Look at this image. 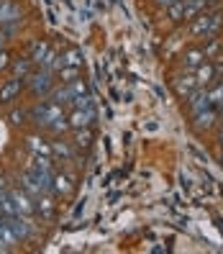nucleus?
Segmentation results:
<instances>
[{
  "mask_svg": "<svg viewBox=\"0 0 223 254\" xmlns=\"http://www.w3.org/2000/svg\"><path fill=\"white\" fill-rule=\"evenodd\" d=\"M31 121L39 126V128H49L59 116H64V108L59 106V103H54V100H41V103H36V106L31 108Z\"/></svg>",
  "mask_w": 223,
  "mask_h": 254,
  "instance_id": "obj_1",
  "label": "nucleus"
},
{
  "mask_svg": "<svg viewBox=\"0 0 223 254\" xmlns=\"http://www.w3.org/2000/svg\"><path fill=\"white\" fill-rule=\"evenodd\" d=\"M223 23V13H211V10H205L200 13L198 18H192V26H190V34L192 36H216L218 34V28Z\"/></svg>",
  "mask_w": 223,
  "mask_h": 254,
  "instance_id": "obj_2",
  "label": "nucleus"
},
{
  "mask_svg": "<svg viewBox=\"0 0 223 254\" xmlns=\"http://www.w3.org/2000/svg\"><path fill=\"white\" fill-rule=\"evenodd\" d=\"M26 85H28V90H31L36 98L49 95V93H52V87H54V72L39 67L36 72H31V74L26 77Z\"/></svg>",
  "mask_w": 223,
  "mask_h": 254,
  "instance_id": "obj_3",
  "label": "nucleus"
},
{
  "mask_svg": "<svg viewBox=\"0 0 223 254\" xmlns=\"http://www.w3.org/2000/svg\"><path fill=\"white\" fill-rule=\"evenodd\" d=\"M185 103H187V111H190V116H198L200 111H205V108H211V98H208V87H195L187 98H185Z\"/></svg>",
  "mask_w": 223,
  "mask_h": 254,
  "instance_id": "obj_4",
  "label": "nucleus"
},
{
  "mask_svg": "<svg viewBox=\"0 0 223 254\" xmlns=\"http://www.w3.org/2000/svg\"><path fill=\"white\" fill-rule=\"evenodd\" d=\"M67 121H69V128H87V126H93L98 121V111L90 108V111H85V108H74L69 116H67Z\"/></svg>",
  "mask_w": 223,
  "mask_h": 254,
  "instance_id": "obj_5",
  "label": "nucleus"
},
{
  "mask_svg": "<svg viewBox=\"0 0 223 254\" xmlns=\"http://www.w3.org/2000/svg\"><path fill=\"white\" fill-rule=\"evenodd\" d=\"M23 10L16 0H0V26H10V23H21Z\"/></svg>",
  "mask_w": 223,
  "mask_h": 254,
  "instance_id": "obj_6",
  "label": "nucleus"
},
{
  "mask_svg": "<svg viewBox=\"0 0 223 254\" xmlns=\"http://www.w3.org/2000/svg\"><path fill=\"white\" fill-rule=\"evenodd\" d=\"M23 87H26V80H23V77H10V80H5L3 85H0V103H13V100L21 95Z\"/></svg>",
  "mask_w": 223,
  "mask_h": 254,
  "instance_id": "obj_7",
  "label": "nucleus"
},
{
  "mask_svg": "<svg viewBox=\"0 0 223 254\" xmlns=\"http://www.w3.org/2000/svg\"><path fill=\"white\" fill-rule=\"evenodd\" d=\"M218 124V111L211 106V108H205V111H200L198 116H192V128H195L198 133H203V131H208V128H213Z\"/></svg>",
  "mask_w": 223,
  "mask_h": 254,
  "instance_id": "obj_8",
  "label": "nucleus"
},
{
  "mask_svg": "<svg viewBox=\"0 0 223 254\" xmlns=\"http://www.w3.org/2000/svg\"><path fill=\"white\" fill-rule=\"evenodd\" d=\"M10 198H13V203H16V208H18V213L21 216H34L36 213V203L31 200V195H28L26 190H10Z\"/></svg>",
  "mask_w": 223,
  "mask_h": 254,
  "instance_id": "obj_9",
  "label": "nucleus"
},
{
  "mask_svg": "<svg viewBox=\"0 0 223 254\" xmlns=\"http://www.w3.org/2000/svg\"><path fill=\"white\" fill-rule=\"evenodd\" d=\"M195 80H198V87H208L216 82V67L213 62H203L195 67Z\"/></svg>",
  "mask_w": 223,
  "mask_h": 254,
  "instance_id": "obj_10",
  "label": "nucleus"
},
{
  "mask_svg": "<svg viewBox=\"0 0 223 254\" xmlns=\"http://www.w3.org/2000/svg\"><path fill=\"white\" fill-rule=\"evenodd\" d=\"M208 5H211V0H182V13H185V21L198 18L200 13H205V10H208Z\"/></svg>",
  "mask_w": 223,
  "mask_h": 254,
  "instance_id": "obj_11",
  "label": "nucleus"
},
{
  "mask_svg": "<svg viewBox=\"0 0 223 254\" xmlns=\"http://www.w3.org/2000/svg\"><path fill=\"white\" fill-rule=\"evenodd\" d=\"M195 87H198L195 74H180V77H174V93L180 98H187Z\"/></svg>",
  "mask_w": 223,
  "mask_h": 254,
  "instance_id": "obj_12",
  "label": "nucleus"
},
{
  "mask_svg": "<svg viewBox=\"0 0 223 254\" xmlns=\"http://www.w3.org/2000/svg\"><path fill=\"white\" fill-rule=\"evenodd\" d=\"M49 100L59 103L62 108H64V106H72V100H74V95H72V87H69L67 82H62V87H52Z\"/></svg>",
  "mask_w": 223,
  "mask_h": 254,
  "instance_id": "obj_13",
  "label": "nucleus"
},
{
  "mask_svg": "<svg viewBox=\"0 0 223 254\" xmlns=\"http://www.w3.org/2000/svg\"><path fill=\"white\" fill-rule=\"evenodd\" d=\"M72 180L64 175V172H54V177H52V192H56V195H69L72 192Z\"/></svg>",
  "mask_w": 223,
  "mask_h": 254,
  "instance_id": "obj_14",
  "label": "nucleus"
},
{
  "mask_svg": "<svg viewBox=\"0 0 223 254\" xmlns=\"http://www.w3.org/2000/svg\"><path fill=\"white\" fill-rule=\"evenodd\" d=\"M36 213H41V218H54V203L49 198V192H41V195L36 198Z\"/></svg>",
  "mask_w": 223,
  "mask_h": 254,
  "instance_id": "obj_15",
  "label": "nucleus"
},
{
  "mask_svg": "<svg viewBox=\"0 0 223 254\" xmlns=\"http://www.w3.org/2000/svg\"><path fill=\"white\" fill-rule=\"evenodd\" d=\"M26 146L31 149L36 157H49V154H52V144H47V141L39 139V136H28V139H26Z\"/></svg>",
  "mask_w": 223,
  "mask_h": 254,
  "instance_id": "obj_16",
  "label": "nucleus"
},
{
  "mask_svg": "<svg viewBox=\"0 0 223 254\" xmlns=\"http://www.w3.org/2000/svg\"><path fill=\"white\" fill-rule=\"evenodd\" d=\"M47 52H49V44L44 41V39H39V41H34V44H31V54H28V59L34 62V67H39V64H41V59L47 57Z\"/></svg>",
  "mask_w": 223,
  "mask_h": 254,
  "instance_id": "obj_17",
  "label": "nucleus"
},
{
  "mask_svg": "<svg viewBox=\"0 0 223 254\" xmlns=\"http://www.w3.org/2000/svg\"><path fill=\"white\" fill-rule=\"evenodd\" d=\"M205 62V54H203V49H187L185 54H182V64L187 67V69H195L198 64H203Z\"/></svg>",
  "mask_w": 223,
  "mask_h": 254,
  "instance_id": "obj_18",
  "label": "nucleus"
},
{
  "mask_svg": "<svg viewBox=\"0 0 223 254\" xmlns=\"http://www.w3.org/2000/svg\"><path fill=\"white\" fill-rule=\"evenodd\" d=\"M72 144L77 146V149H90V146H93V133H90V126L74 131V141H72Z\"/></svg>",
  "mask_w": 223,
  "mask_h": 254,
  "instance_id": "obj_19",
  "label": "nucleus"
},
{
  "mask_svg": "<svg viewBox=\"0 0 223 254\" xmlns=\"http://www.w3.org/2000/svg\"><path fill=\"white\" fill-rule=\"evenodd\" d=\"M52 154L62 157L64 162H72V157H74V149L69 146V141H54V144H52Z\"/></svg>",
  "mask_w": 223,
  "mask_h": 254,
  "instance_id": "obj_20",
  "label": "nucleus"
},
{
  "mask_svg": "<svg viewBox=\"0 0 223 254\" xmlns=\"http://www.w3.org/2000/svg\"><path fill=\"white\" fill-rule=\"evenodd\" d=\"M21 188L28 192V195H36V198L41 195V190H39V185H36V180H34V175L28 172V170L21 172Z\"/></svg>",
  "mask_w": 223,
  "mask_h": 254,
  "instance_id": "obj_21",
  "label": "nucleus"
},
{
  "mask_svg": "<svg viewBox=\"0 0 223 254\" xmlns=\"http://www.w3.org/2000/svg\"><path fill=\"white\" fill-rule=\"evenodd\" d=\"M31 67H34V62L31 59H18V62H13V72H16V77H28V74H31Z\"/></svg>",
  "mask_w": 223,
  "mask_h": 254,
  "instance_id": "obj_22",
  "label": "nucleus"
},
{
  "mask_svg": "<svg viewBox=\"0 0 223 254\" xmlns=\"http://www.w3.org/2000/svg\"><path fill=\"white\" fill-rule=\"evenodd\" d=\"M218 52H221V39L208 36V39H205V49H203L205 59H216V57H218Z\"/></svg>",
  "mask_w": 223,
  "mask_h": 254,
  "instance_id": "obj_23",
  "label": "nucleus"
},
{
  "mask_svg": "<svg viewBox=\"0 0 223 254\" xmlns=\"http://www.w3.org/2000/svg\"><path fill=\"white\" fill-rule=\"evenodd\" d=\"M208 98H211V106H221L223 103V82H213V85H208Z\"/></svg>",
  "mask_w": 223,
  "mask_h": 254,
  "instance_id": "obj_24",
  "label": "nucleus"
},
{
  "mask_svg": "<svg viewBox=\"0 0 223 254\" xmlns=\"http://www.w3.org/2000/svg\"><path fill=\"white\" fill-rule=\"evenodd\" d=\"M82 52L80 49H69L67 54H64V64H69V67H82Z\"/></svg>",
  "mask_w": 223,
  "mask_h": 254,
  "instance_id": "obj_25",
  "label": "nucleus"
},
{
  "mask_svg": "<svg viewBox=\"0 0 223 254\" xmlns=\"http://www.w3.org/2000/svg\"><path fill=\"white\" fill-rule=\"evenodd\" d=\"M77 72H80V67H69V64H64L62 69H59V80L69 85L72 80H77Z\"/></svg>",
  "mask_w": 223,
  "mask_h": 254,
  "instance_id": "obj_26",
  "label": "nucleus"
},
{
  "mask_svg": "<svg viewBox=\"0 0 223 254\" xmlns=\"http://www.w3.org/2000/svg\"><path fill=\"white\" fill-rule=\"evenodd\" d=\"M167 10H169V21H172V23H182V21H185V13H182V0H180V3H174V5H169Z\"/></svg>",
  "mask_w": 223,
  "mask_h": 254,
  "instance_id": "obj_27",
  "label": "nucleus"
},
{
  "mask_svg": "<svg viewBox=\"0 0 223 254\" xmlns=\"http://www.w3.org/2000/svg\"><path fill=\"white\" fill-rule=\"evenodd\" d=\"M67 128H69V121H67V116H59L56 121H54V124L49 126V131H54V133H64Z\"/></svg>",
  "mask_w": 223,
  "mask_h": 254,
  "instance_id": "obj_28",
  "label": "nucleus"
},
{
  "mask_svg": "<svg viewBox=\"0 0 223 254\" xmlns=\"http://www.w3.org/2000/svg\"><path fill=\"white\" fill-rule=\"evenodd\" d=\"M8 121H10L13 126H23V124H26V111H21V108H16V111H10V116H8Z\"/></svg>",
  "mask_w": 223,
  "mask_h": 254,
  "instance_id": "obj_29",
  "label": "nucleus"
},
{
  "mask_svg": "<svg viewBox=\"0 0 223 254\" xmlns=\"http://www.w3.org/2000/svg\"><path fill=\"white\" fill-rule=\"evenodd\" d=\"M187 152H190L192 157L198 159V164H208V154H203V152H200L198 146H192V144H190V146H187Z\"/></svg>",
  "mask_w": 223,
  "mask_h": 254,
  "instance_id": "obj_30",
  "label": "nucleus"
},
{
  "mask_svg": "<svg viewBox=\"0 0 223 254\" xmlns=\"http://www.w3.org/2000/svg\"><path fill=\"white\" fill-rule=\"evenodd\" d=\"M10 67V54L3 49V52H0V72H3V69H8Z\"/></svg>",
  "mask_w": 223,
  "mask_h": 254,
  "instance_id": "obj_31",
  "label": "nucleus"
},
{
  "mask_svg": "<svg viewBox=\"0 0 223 254\" xmlns=\"http://www.w3.org/2000/svg\"><path fill=\"white\" fill-rule=\"evenodd\" d=\"M180 185H182V190H190L192 188V177L187 172H180Z\"/></svg>",
  "mask_w": 223,
  "mask_h": 254,
  "instance_id": "obj_32",
  "label": "nucleus"
},
{
  "mask_svg": "<svg viewBox=\"0 0 223 254\" xmlns=\"http://www.w3.org/2000/svg\"><path fill=\"white\" fill-rule=\"evenodd\" d=\"M82 211H85V198L77 203V208H74V213H72V218H80L82 216Z\"/></svg>",
  "mask_w": 223,
  "mask_h": 254,
  "instance_id": "obj_33",
  "label": "nucleus"
},
{
  "mask_svg": "<svg viewBox=\"0 0 223 254\" xmlns=\"http://www.w3.org/2000/svg\"><path fill=\"white\" fill-rule=\"evenodd\" d=\"M213 67H216V80H218V82H223V62H216Z\"/></svg>",
  "mask_w": 223,
  "mask_h": 254,
  "instance_id": "obj_34",
  "label": "nucleus"
},
{
  "mask_svg": "<svg viewBox=\"0 0 223 254\" xmlns=\"http://www.w3.org/2000/svg\"><path fill=\"white\" fill-rule=\"evenodd\" d=\"M174 3H180V0H157L159 8H169V5H174Z\"/></svg>",
  "mask_w": 223,
  "mask_h": 254,
  "instance_id": "obj_35",
  "label": "nucleus"
},
{
  "mask_svg": "<svg viewBox=\"0 0 223 254\" xmlns=\"http://www.w3.org/2000/svg\"><path fill=\"white\" fill-rule=\"evenodd\" d=\"M80 16H82V21H90V10L82 8V10H80Z\"/></svg>",
  "mask_w": 223,
  "mask_h": 254,
  "instance_id": "obj_36",
  "label": "nucleus"
},
{
  "mask_svg": "<svg viewBox=\"0 0 223 254\" xmlns=\"http://www.w3.org/2000/svg\"><path fill=\"white\" fill-rule=\"evenodd\" d=\"M216 226H218V231L223 234V216H218V218H216Z\"/></svg>",
  "mask_w": 223,
  "mask_h": 254,
  "instance_id": "obj_37",
  "label": "nucleus"
},
{
  "mask_svg": "<svg viewBox=\"0 0 223 254\" xmlns=\"http://www.w3.org/2000/svg\"><path fill=\"white\" fill-rule=\"evenodd\" d=\"M0 190H5V180H3V177H0Z\"/></svg>",
  "mask_w": 223,
  "mask_h": 254,
  "instance_id": "obj_38",
  "label": "nucleus"
},
{
  "mask_svg": "<svg viewBox=\"0 0 223 254\" xmlns=\"http://www.w3.org/2000/svg\"><path fill=\"white\" fill-rule=\"evenodd\" d=\"M218 141H221V146H223V128H221V136H218Z\"/></svg>",
  "mask_w": 223,
  "mask_h": 254,
  "instance_id": "obj_39",
  "label": "nucleus"
},
{
  "mask_svg": "<svg viewBox=\"0 0 223 254\" xmlns=\"http://www.w3.org/2000/svg\"><path fill=\"white\" fill-rule=\"evenodd\" d=\"M221 167H223V152H221Z\"/></svg>",
  "mask_w": 223,
  "mask_h": 254,
  "instance_id": "obj_40",
  "label": "nucleus"
}]
</instances>
